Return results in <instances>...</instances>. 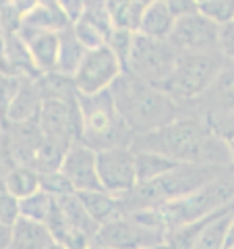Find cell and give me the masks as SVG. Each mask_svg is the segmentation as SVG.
Listing matches in <instances>:
<instances>
[{
  "label": "cell",
  "instance_id": "9c48e42d",
  "mask_svg": "<svg viewBox=\"0 0 234 249\" xmlns=\"http://www.w3.org/2000/svg\"><path fill=\"white\" fill-rule=\"evenodd\" d=\"M124 73L120 58L110 46L89 50L83 58L79 71L75 73V85L81 96H96V93L108 91L116 83V79Z\"/></svg>",
  "mask_w": 234,
  "mask_h": 249
},
{
  "label": "cell",
  "instance_id": "6da1fadb",
  "mask_svg": "<svg viewBox=\"0 0 234 249\" xmlns=\"http://www.w3.org/2000/svg\"><path fill=\"white\" fill-rule=\"evenodd\" d=\"M135 152H155L168 156L178 164L234 166V158L226 142L212 129L201 114H184L158 131L133 137Z\"/></svg>",
  "mask_w": 234,
  "mask_h": 249
},
{
  "label": "cell",
  "instance_id": "5bb4252c",
  "mask_svg": "<svg viewBox=\"0 0 234 249\" xmlns=\"http://www.w3.org/2000/svg\"><path fill=\"white\" fill-rule=\"evenodd\" d=\"M42 143H44V133L37 116L25 123H9V131H6V158L13 160V166L33 168Z\"/></svg>",
  "mask_w": 234,
  "mask_h": 249
},
{
  "label": "cell",
  "instance_id": "74e56055",
  "mask_svg": "<svg viewBox=\"0 0 234 249\" xmlns=\"http://www.w3.org/2000/svg\"><path fill=\"white\" fill-rule=\"evenodd\" d=\"M230 249H234V247H230Z\"/></svg>",
  "mask_w": 234,
  "mask_h": 249
},
{
  "label": "cell",
  "instance_id": "ac0fdd59",
  "mask_svg": "<svg viewBox=\"0 0 234 249\" xmlns=\"http://www.w3.org/2000/svg\"><path fill=\"white\" fill-rule=\"evenodd\" d=\"M56 245L52 231L46 222L19 218L13 227V239L9 249H52Z\"/></svg>",
  "mask_w": 234,
  "mask_h": 249
},
{
  "label": "cell",
  "instance_id": "83f0119b",
  "mask_svg": "<svg viewBox=\"0 0 234 249\" xmlns=\"http://www.w3.org/2000/svg\"><path fill=\"white\" fill-rule=\"evenodd\" d=\"M203 116L212 124V129L226 142V145L230 147L234 158V112H207Z\"/></svg>",
  "mask_w": 234,
  "mask_h": 249
},
{
  "label": "cell",
  "instance_id": "1f68e13d",
  "mask_svg": "<svg viewBox=\"0 0 234 249\" xmlns=\"http://www.w3.org/2000/svg\"><path fill=\"white\" fill-rule=\"evenodd\" d=\"M217 50L226 60L234 62V21L220 25V40H217Z\"/></svg>",
  "mask_w": 234,
  "mask_h": 249
},
{
  "label": "cell",
  "instance_id": "d4e9b609",
  "mask_svg": "<svg viewBox=\"0 0 234 249\" xmlns=\"http://www.w3.org/2000/svg\"><path fill=\"white\" fill-rule=\"evenodd\" d=\"M102 4L114 29L137 31L141 11H139L135 0H102Z\"/></svg>",
  "mask_w": 234,
  "mask_h": 249
},
{
  "label": "cell",
  "instance_id": "ffe728a7",
  "mask_svg": "<svg viewBox=\"0 0 234 249\" xmlns=\"http://www.w3.org/2000/svg\"><path fill=\"white\" fill-rule=\"evenodd\" d=\"M58 206H60L62 214H65V218H67L68 229H71L73 232H77V235L87 237L91 243H93L102 227H100V224L91 218V214L87 212V208H85V204H83L81 197H79V193H73V196L60 197L58 199Z\"/></svg>",
  "mask_w": 234,
  "mask_h": 249
},
{
  "label": "cell",
  "instance_id": "44dd1931",
  "mask_svg": "<svg viewBox=\"0 0 234 249\" xmlns=\"http://www.w3.org/2000/svg\"><path fill=\"white\" fill-rule=\"evenodd\" d=\"M81 201L87 208V212L96 220L100 227L116 220V218L124 216V204L118 196H112L108 191H89V193H79Z\"/></svg>",
  "mask_w": 234,
  "mask_h": 249
},
{
  "label": "cell",
  "instance_id": "d6a6232c",
  "mask_svg": "<svg viewBox=\"0 0 234 249\" xmlns=\"http://www.w3.org/2000/svg\"><path fill=\"white\" fill-rule=\"evenodd\" d=\"M56 4L60 6V11L67 15L71 23H77L85 15V11H87V0H56Z\"/></svg>",
  "mask_w": 234,
  "mask_h": 249
},
{
  "label": "cell",
  "instance_id": "52a82bcc",
  "mask_svg": "<svg viewBox=\"0 0 234 249\" xmlns=\"http://www.w3.org/2000/svg\"><path fill=\"white\" fill-rule=\"evenodd\" d=\"M234 204V168L216 181L207 183L191 196H186L172 204L160 206L162 218L168 227V232L178 231L183 227H189L193 222H199L207 216L217 214L220 210Z\"/></svg>",
  "mask_w": 234,
  "mask_h": 249
},
{
  "label": "cell",
  "instance_id": "3957f363",
  "mask_svg": "<svg viewBox=\"0 0 234 249\" xmlns=\"http://www.w3.org/2000/svg\"><path fill=\"white\" fill-rule=\"evenodd\" d=\"M234 168V166H230ZM230 168L220 166H201V164H178L170 173L150 183H139L127 196H120L124 204V212H137V210L160 208L172 204L186 196H191L207 183L216 181L217 177L228 173Z\"/></svg>",
  "mask_w": 234,
  "mask_h": 249
},
{
  "label": "cell",
  "instance_id": "7a4b0ae2",
  "mask_svg": "<svg viewBox=\"0 0 234 249\" xmlns=\"http://www.w3.org/2000/svg\"><path fill=\"white\" fill-rule=\"evenodd\" d=\"M110 91L133 137L158 131L184 116L181 102H176L170 93L129 73H122Z\"/></svg>",
  "mask_w": 234,
  "mask_h": 249
},
{
  "label": "cell",
  "instance_id": "277c9868",
  "mask_svg": "<svg viewBox=\"0 0 234 249\" xmlns=\"http://www.w3.org/2000/svg\"><path fill=\"white\" fill-rule=\"evenodd\" d=\"M79 110L83 121L81 143L96 152L133 143V133L124 124L110 89L96 96H79Z\"/></svg>",
  "mask_w": 234,
  "mask_h": 249
},
{
  "label": "cell",
  "instance_id": "ba28073f",
  "mask_svg": "<svg viewBox=\"0 0 234 249\" xmlns=\"http://www.w3.org/2000/svg\"><path fill=\"white\" fill-rule=\"evenodd\" d=\"M178 56L181 50H176L168 40H153L135 31L131 52L124 62V73L162 88L172 75Z\"/></svg>",
  "mask_w": 234,
  "mask_h": 249
},
{
  "label": "cell",
  "instance_id": "8d00e7d4",
  "mask_svg": "<svg viewBox=\"0 0 234 249\" xmlns=\"http://www.w3.org/2000/svg\"><path fill=\"white\" fill-rule=\"evenodd\" d=\"M197 2H199V4H203V2H209V0H197Z\"/></svg>",
  "mask_w": 234,
  "mask_h": 249
},
{
  "label": "cell",
  "instance_id": "9a60e30c",
  "mask_svg": "<svg viewBox=\"0 0 234 249\" xmlns=\"http://www.w3.org/2000/svg\"><path fill=\"white\" fill-rule=\"evenodd\" d=\"M60 34V31H58ZM56 31H37L21 25L19 27V37L25 42L27 50L33 58L35 67L40 73H54L58 67V52H60V36Z\"/></svg>",
  "mask_w": 234,
  "mask_h": 249
},
{
  "label": "cell",
  "instance_id": "5b68a950",
  "mask_svg": "<svg viewBox=\"0 0 234 249\" xmlns=\"http://www.w3.org/2000/svg\"><path fill=\"white\" fill-rule=\"evenodd\" d=\"M168 235L160 210L147 208L104 224L93 243L110 249H160L168 245Z\"/></svg>",
  "mask_w": 234,
  "mask_h": 249
},
{
  "label": "cell",
  "instance_id": "cb8c5ba5",
  "mask_svg": "<svg viewBox=\"0 0 234 249\" xmlns=\"http://www.w3.org/2000/svg\"><path fill=\"white\" fill-rule=\"evenodd\" d=\"M21 25L37 29V31H62L68 25H73L68 17L60 11L58 4H40L37 2L29 13L23 15Z\"/></svg>",
  "mask_w": 234,
  "mask_h": 249
},
{
  "label": "cell",
  "instance_id": "484cf974",
  "mask_svg": "<svg viewBox=\"0 0 234 249\" xmlns=\"http://www.w3.org/2000/svg\"><path fill=\"white\" fill-rule=\"evenodd\" d=\"M137 154V177L139 183H150L160 178L162 175L170 173L178 162H174L168 156L155 154V152H135Z\"/></svg>",
  "mask_w": 234,
  "mask_h": 249
},
{
  "label": "cell",
  "instance_id": "8fae6325",
  "mask_svg": "<svg viewBox=\"0 0 234 249\" xmlns=\"http://www.w3.org/2000/svg\"><path fill=\"white\" fill-rule=\"evenodd\" d=\"M98 170L104 191L112 196H127L139 185L137 154L131 145L98 152Z\"/></svg>",
  "mask_w": 234,
  "mask_h": 249
},
{
  "label": "cell",
  "instance_id": "7402d4cb",
  "mask_svg": "<svg viewBox=\"0 0 234 249\" xmlns=\"http://www.w3.org/2000/svg\"><path fill=\"white\" fill-rule=\"evenodd\" d=\"M60 52H58V67H56V73L62 75H68V77H75V73L79 71L83 58L87 56V48L83 46V42L77 37L75 34V27L68 25L67 29L60 31Z\"/></svg>",
  "mask_w": 234,
  "mask_h": 249
},
{
  "label": "cell",
  "instance_id": "2e32d148",
  "mask_svg": "<svg viewBox=\"0 0 234 249\" xmlns=\"http://www.w3.org/2000/svg\"><path fill=\"white\" fill-rule=\"evenodd\" d=\"M44 102L40 79L31 77H21V85L15 98L6 106V123H25L29 119L37 116Z\"/></svg>",
  "mask_w": 234,
  "mask_h": 249
},
{
  "label": "cell",
  "instance_id": "4fadbf2b",
  "mask_svg": "<svg viewBox=\"0 0 234 249\" xmlns=\"http://www.w3.org/2000/svg\"><path fill=\"white\" fill-rule=\"evenodd\" d=\"M60 173L68 178L75 193H89V191H104L98 170V152L85 143H75L68 150Z\"/></svg>",
  "mask_w": 234,
  "mask_h": 249
},
{
  "label": "cell",
  "instance_id": "8992f818",
  "mask_svg": "<svg viewBox=\"0 0 234 249\" xmlns=\"http://www.w3.org/2000/svg\"><path fill=\"white\" fill-rule=\"evenodd\" d=\"M226 58L220 50H201V52H181L172 75L162 85L176 102L193 104L207 93L217 75L222 73Z\"/></svg>",
  "mask_w": 234,
  "mask_h": 249
},
{
  "label": "cell",
  "instance_id": "4316f807",
  "mask_svg": "<svg viewBox=\"0 0 234 249\" xmlns=\"http://www.w3.org/2000/svg\"><path fill=\"white\" fill-rule=\"evenodd\" d=\"M54 206H56V197H52L48 191L40 189L33 196L21 199V216L37 222H48Z\"/></svg>",
  "mask_w": 234,
  "mask_h": 249
},
{
  "label": "cell",
  "instance_id": "30bf717a",
  "mask_svg": "<svg viewBox=\"0 0 234 249\" xmlns=\"http://www.w3.org/2000/svg\"><path fill=\"white\" fill-rule=\"evenodd\" d=\"M37 121H40L42 133L46 139L65 143L68 147L81 142L83 121L79 104L67 102V100L46 98L42 102L40 112H37Z\"/></svg>",
  "mask_w": 234,
  "mask_h": 249
},
{
  "label": "cell",
  "instance_id": "603a6c76",
  "mask_svg": "<svg viewBox=\"0 0 234 249\" xmlns=\"http://www.w3.org/2000/svg\"><path fill=\"white\" fill-rule=\"evenodd\" d=\"M42 189V175L31 166H13L6 168L2 177V191L11 193L13 197L19 201L29 196H33L35 191Z\"/></svg>",
  "mask_w": 234,
  "mask_h": 249
},
{
  "label": "cell",
  "instance_id": "7c38bea8",
  "mask_svg": "<svg viewBox=\"0 0 234 249\" xmlns=\"http://www.w3.org/2000/svg\"><path fill=\"white\" fill-rule=\"evenodd\" d=\"M217 40H220V25L207 19L201 11L178 17L168 37V42L181 52L217 50Z\"/></svg>",
  "mask_w": 234,
  "mask_h": 249
},
{
  "label": "cell",
  "instance_id": "e575fe53",
  "mask_svg": "<svg viewBox=\"0 0 234 249\" xmlns=\"http://www.w3.org/2000/svg\"><path fill=\"white\" fill-rule=\"evenodd\" d=\"M234 247V212L230 216V227H228V243H226V249Z\"/></svg>",
  "mask_w": 234,
  "mask_h": 249
},
{
  "label": "cell",
  "instance_id": "f1b7e54d",
  "mask_svg": "<svg viewBox=\"0 0 234 249\" xmlns=\"http://www.w3.org/2000/svg\"><path fill=\"white\" fill-rule=\"evenodd\" d=\"M199 11L217 25H226L234 21V0H209L199 4Z\"/></svg>",
  "mask_w": 234,
  "mask_h": 249
},
{
  "label": "cell",
  "instance_id": "e0dca14e",
  "mask_svg": "<svg viewBox=\"0 0 234 249\" xmlns=\"http://www.w3.org/2000/svg\"><path fill=\"white\" fill-rule=\"evenodd\" d=\"M174 25H176V15L172 13L166 0H151L141 13L137 34L153 37V40H168Z\"/></svg>",
  "mask_w": 234,
  "mask_h": 249
},
{
  "label": "cell",
  "instance_id": "d6986e66",
  "mask_svg": "<svg viewBox=\"0 0 234 249\" xmlns=\"http://www.w3.org/2000/svg\"><path fill=\"white\" fill-rule=\"evenodd\" d=\"M205 110L207 112H234V62L226 60L222 73L217 75L214 85L207 89L203 98ZM201 114V116H203Z\"/></svg>",
  "mask_w": 234,
  "mask_h": 249
},
{
  "label": "cell",
  "instance_id": "f546056e",
  "mask_svg": "<svg viewBox=\"0 0 234 249\" xmlns=\"http://www.w3.org/2000/svg\"><path fill=\"white\" fill-rule=\"evenodd\" d=\"M42 189L48 191L52 197H67V196H73L75 189L73 185L68 183V178L60 173V170H56V173H44L42 175Z\"/></svg>",
  "mask_w": 234,
  "mask_h": 249
},
{
  "label": "cell",
  "instance_id": "836d02e7",
  "mask_svg": "<svg viewBox=\"0 0 234 249\" xmlns=\"http://www.w3.org/2000/svg\"><path fill=\"white\" fill-rule=\"evenodd\" d=\"M166 2H168L170 9H172V13L176 15V19L199 11V2H197V0H166Z\"/></svg>",
  "mask_w": 234,
  "mask_h": 249
},
{
  "label": "cell",
  "instance_id": "d590c367",
  "mask_svg": "<svg viewBox=\"0 0 234 249\" xmlns=\"http://www.w3.org/2000/svg\"><path fill=\"white\" fill-rule=\"evenodd\" d=\"M89 249H110V247H106V245H100V243H93Z\"/></svg>",
  "mask_w": 234,
  "mask_h": 249
},
{
  "label": "cell",
  "instance_id": "4dcf8cb0",
  "mask_svg": "<svg viewBox=\"0 0 234 249\" xmlns=\"http://www.w3.org/2000/svg\"><path fill=\"white\" fill-rule=\"evenodd\" d=\"M0 224L2 227H15V222L21 218V201L17 197H13L11 193L2 191V199H0Z\"/></svg>",
  "mask_w": 234,
  "mask_h": 249
}]
</instances>
